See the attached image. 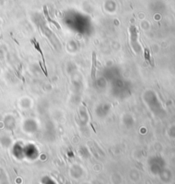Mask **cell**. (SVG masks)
<instances>
[{"label":"cell","mask_w":175,"mask_h":184,"mask_svg":"<svg viewBox=\"0 0 175 184\" xmlns=\"http://www.w3.org/2000/svg\"><path fill=\"white\" fill-rule=\"evenodd\" d=\"M97 54L96 52H92V71H91V75L92 79L96 80V73H97Z\"/></svg>","instance_id":"6da1fadb"},{"label":"cell","mask_w":175,"mask_h":184,"mask_svg":"<svg viewBox=\"0 0 175 184\" xmlns=\"http://www.w3.org/2000/svg\"><path fill=\"white\" fill-rule=\"evenodd\" d=\"M130 33H131V42H132V45H133L138 41V29L135 26H132L130 29Z\"/></svg>","instance_id":"7a4b0ae2"},{"label":"cell","mask_w":175,"mask_h":184,"mask_svg":"<svg viewBox=\"0 0 175 184\" xmlns=\"http://www.w3.org/2000/svg\"><path fill=\"white\" fill-rule=\"evenodd\" d=\"M44 14H45V17L46 20L49 22V23H53V24L57 28V29H61V26L59 25L58 23H56L53 19H51V18L50 17V15H49V13H48V10H47L46 6H44Z\"/></svg>","instance_id":"3957f363"},{"label":"cell","mask_w":175,"mask_h":184,"mask_svg":"<svg viewBox=\"0 0 175 184\" xmlns=\"http://www.w3.org/2000/svg\"><path fill=\"white\" fill-rule=\"evenodd\" d=\"M144 58H145L146 61H148L149 63H150V51L145 48L144 49Z\"/></svg>","instance_id":"277c9868"}]
</instances>
